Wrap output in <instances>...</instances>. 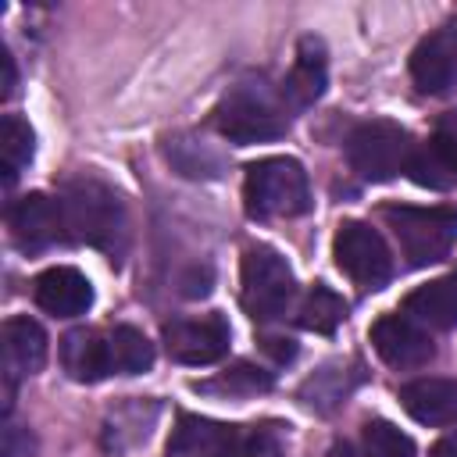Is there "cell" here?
I'll return each mask as SVG.
<instances>
[{"instance_id":"6da1fadb","label":"cell","mask_w":457,"mask_h":457,"mask_svg":"<svg viewBox=\"0 0 457 457\" xmlns=\"http://www.w3.org/2000/svg\"><path fill=\"white\" fill-rule=\"evenodd\" d=\"M61 218L64 236L75 243L96 246L104 253H121L129 239V221L118 193L100 179H71L61 189Z\"/></svg>"},{"instance_id":"7a4b0ae2","label":"cell","mask_w":457,"mask_h":457,"mask_svg":"<svg viewBox=\"0 0 457 457\" xmlns=\"http://www.w3.org/2000/svg\"><path fill=\"white\" fill-rule=\"evenodd\" d=\"M214 129L236 146L268 143L286 136L289 104L264 82H236L214 107Z\"/></svg>"},{"instance_id":"3957f363","label":"cell","mask_w":457,"mask_h":457,"mask_svg":"<svg viewBox=\"0 0 457 457\" xmlns=\"http://www.w3.org/2000/svg\"><path fill=\"white\" fill-rule=\"evenodd\" d=\"M386 228L393 232L400 253L411 268H425L443 261L457 243V211L453 207H411V204H386L382 211Z\"/></svg>"},{"instance_id":"277c9868","label":"cell","mask_w":457,"mask_h":457,"mask_svg":"<svg viewBox=\"0 0 457 457\" xmlns=\"http://www.w3.org/2000/svg\"><path fill=\"white\" fill-rule=\"evenodd\" d=\"M243 200L250 218H296L311 211L307 171L293 157H261L246 168Z\"/></svg>"},{"instance_id":"5b68a950","label":"cell","mask_w":457,"mask_h":457,"mask_svg":"<svg viewBox=\"0 0 457 457\" xmlns=\"http://www.w3.org/2000/svg\"><path fill=\"white\" fill-rule=\"evenodd\" d=\"M239 282H243V307L253 321H275L286 314V307L296 296V278L289 261L268 246V243H253L243 253V268H239Z\"/></svg>"},{"instance_id":"8992f818","label":"cell","mask_w":457,"mask_h":457,"mask_svg":"<svg viewBox=\"0 0 457 457\" xmlns=\"http://www.w3.org/2000/svg\"><path fill=\"white\" fill-rule=\"evenodd\" d=\"M414 154V143L403 125L375 118L361 121L346 139V161L364 182H389L400 171H407Z\"/></svg>"},{"instance_id":"52a82bcc","label":"cell","mask_w":457,"mask_h":457,"mask_svg":"<svg viewBox=\"0 0 457 457\" xmlns=\"http://www.w3.org/2000/svg\"><path fill=\"white\" fill-rule=\"evenodd\" d=\"M332 257L339 271L357 286V289H382L393 278V253L382 239L378 228L368 221H343L336 239H332Z\"/></svg>"},{"instance_id":"ba28073f","label":"cell","mask_w":457,"mask_h":457,"mask_svg":"<svg viewBox=\"0 0 457 457\" xmlns=\"http://www.w3.org/2000/svg\"><path fill=\"white\" fill-rule=\"evenodd\" d=\"M228 343H232V328L218 311L200 318H175L164 325V350L179 364H193V368L214 364L228 353Z\"/></svg>"},{"instance_id":"9c48e42d","label":"cell","mask_w":457,"mask_h":457,"mask_svg":"<svg viewBox=\"0 0 457 457\" xmlns=\"http://www.w3.org/2000/svg\"><path fill=\"white\" fill-rule=\"evenodd\" d=\"M7 228H11L14 246L25 253H39V250L54 246L64 236L61 200H50L46 193H25L21 200L11 204Z\"/></svg>"},{"instance_id":"30bf717a","label":"cell","mask_w":457,"mask_h":457,"mask_svg":"<svg viewBox=\"0 0 457 457\" xmlns=\"http://www.w3.org/2000/svg\"><path fill=\"white\" fill-rule=\"evenodd\" d=\"M371 346L389 368H425L436 357L428 332L407 314H382L371 325Z\"/></svg>"},{"instance_id":"8fae6325","label":"cell","mask_w":457,"mask_h":457,"mask_svg":"<svg viewBox=\"0 0 457 457\" xmlns=\"http://www.w3.org/2000/svg\"><path fill=\"white\" fill-rule=\"evenodd\" d=\"M411 79L421 93H450L457 86V18L439 25L414 46Z\"/></svg>"},{"instance_id":"7c38bea8","label":"cell","mask_w":457,"mask_h":457,"mask_svg":"<svg viewBox=\"0 0 457 457\" xmlns=\"http://www.w3.org/2000/svg\"><path fill=\"white\" fill-rule=\"evenodd\" d=\"M407 171L418 186H428V189L457 186V111H446L436 121L432 139L414 146Z\"/></svg>"},{"instance_id":"4fadbf2b","label":"cell","mask_w":457,"mask_h":457,"mask_svg":"<svg viewBox=\"0 0 457 457\" xmlns=\"http://www.w3.org/2000/svg\"><path fill=\"white\" fill-rule=\"evenodd\" d=\"M32 296L36 303L54 314V318H79L93 307V286L79 268H46L43 275H36L32 282Z\"/></svg>"},{"instance_id":"5bb4252c","label":"cell","mask_w":457,"mask_h":457,"mask_svg":"<svg viewBox=\"0 0 457 457\" xmlns=\"http://www.w3.org/2000/svg\"><path fill=\"white\" fill-rule=\"evenodd\" d=\"M0 339H4V371H7V382L25 378V375H36L46 364V332L29 314L7 318Z\"/></svg>"},{"instance_id":"9a60e30c","label":"cell","mask_w":457,"mask_h":457,"mask_svg":"<svg viewBox=\"0 0 457 457\" xmlns=\"http://www.w3.org/2000/svg\"><path fill=\"white\" fill-rule=\"evenodd\" d=\"M403 411L421 425H453L457 421V378H414L400 386Z\"/></svg>"},{"instance_id":"2e32d148","label":"cell","mask_w":457,"mask_h":457,"mask_svg":"<svg viewBox=\"0 0 457 457\" xmlns=\"http://www.w3.org/2000/svg\"><path fill=\"white\" fill-rule=\"evenodd\" d=\"M328 82V61H325V46L314 36H303L293 57V68L282 82V96L289 107H311L314 100H321Z\"/></svg>"},{"instance_id":"e0dca14e","label":"cell","mask_w":457,"mask_h":457,"mask_svg":"<svg viewBox=\"0 0 457 457\" xmlns=\"http://www.w3.org/2000/svg\"><path fill=\"white\" fill-rule=\"evenodd\" d=\"M236 425H221L200 414H179V425L168 436L164 457H221Z\"/></svg>"},{"instance_id":"ac0fdd59","label":"cell","mask_w":457,"mask_h":457,"mask_svg":"<svg viewBox=\"0 0 457 457\" xmlns=\"http://www.w3.org/2000/svg\"><path fill=\"white\" fill-rule=\"evenodd\" d=\"M403 314L425 328H453L457 325V275L432 278L407 293Z\"/></svg>"},{"instance_id":"d6986e66","label":"cell","mask_w":457,"mask_h":457,"mask_svg":"<svg viewBox=\"0 0 457 457\" xmlns=\"http://www.w3.org/2000/svg\"><path fill=\"white\" fill-rule=\"evenodd\" d=\"M61 364L75 382H100L111 375L107 361V332L71 328L61 339Z\"/></svg>"},{"instance_id":"ffe728a7","label":"cell","mask_w":457,"mask_h":457,"mask_svg":"<svg viewBox=\"0 0 457 457\" xmlns=\"http://www.w3.org/2000/svg\"><path fill=\"white\" fill-rule=\"evenodd\" d=\"M107 361L111 375H143L154 364V343L132 325H114L107 328Z\"/></svg>"},{"instance_id":"44dd1931","label":"cell","mask_w":457,"mask_h":457,"mask_svg":"<svg viewBox=\"0 0 457 457\" xmlns=\"http://www.w3.org/2000/svg\"><path fill=\"white\" fill-rule=\"evenodd\" d=\"M346 318V303L336 289H328L325 282H314L296 311V321L307 328V332H321V336H332Z\"/></svg>"},{"instance_id":"7402d4cb","label":"cell","mask_w":457,"mask_h":457,"mask_svg":"<svg viewBox=\"0 0 457 457\" xmlns=\"http://www.w3.org/2000/svg\"><path fill=\"white\" fill-rule=\"evenodd\" d=\"M32 150H36V136H32L29 121L18 118V114H4V121H0V154H4V182L7 186L21 175V168H29Z\"/></svg>"},{"instance_id":"603a6c76","label":"cell","mask_w":457,"mask_h":457,"mask_svg":"<svg viewBox=\"0 0 457 457\" xmlns=\"http://www.w3.org/2000/svg\"><path fill=\"white\" fill-rule=\"evenodd\" d=\"M221 457H286V436L278 425H236Z\"/></svg>"},{"instance_id":"cb8c5ba5","label":"cell","mask_w":457,"mask_h":457,"mask_svg":"<svg viewBox=\"0 0 457 457\" xmlns=\"http://www.w3.org/2000/svg\"><path fill=\"white\" fill-rule=\"evenodd\" d=\"M268 386H271V375L268 371H261L253 364H232L228 371H221L211 382H200L196 389L218 393V396H253V393H264Z\"/></svg>"},{"instance_id":"d4e9b609","label":"cell","mask_w":457,"mask_h":457,"mask_svg":"<svg viewBox=\"0 0 457 457\" xmlns=\"http://www.w3.org/2000/svg\"><path fill=\"white\" fill-rule=\"evenodd\" d=\"M364 457H414V443L393 421H368L364 425Z\"/></svg>"},{"instance_id":"484cf974","label":"cell","mask_w":457,"mask_h":457,"mask_svg":"<svg viewBox=\"0 0 457 457\" xmlns=\"http://www.w3.org/2000/svg\"><path fill=\"white\" fill-rule=\"evenodd\" d=\"M175 143L182 146V150H189V157H179V161H171L182 175H189V179H214V175H221V157L204 143V139H193V136H175Z\"/></svg>"},{"instance_id":"4316f807","label":"cell","mask_w":457,"mask_h":457,"mask_svg":"<svg viewBox=\"0 0 457 457\" xmlns=\"http://www.w3.org/2000/svg\"><path fill=\"white\" fill-rule=\"evenodd\" d=\"M0 457H36V436L29 425L4 421V439H0Z\"/></svg>"},{"instance_id":"83f0119b","label":"cell","mask_w":457,"mask_h":457,"mask_svg":"<svg viewBox=\"0 0 457 457\" xmlns=\"http://www.w3.org/2000/svg\"><path fill=\"white\" fill-rule=\"evenodd\" d=\"M0 68H4V96H11L14 86H18V71H14V57H11V50H0Z\"/></svg>"},{"instance_id":"f1b7e54d","label":"cell","mask_w":457,"mask_h":457,"mask_svg":"<svg viewBox=\"0 0 457 457\" xmlns=\"http://www.w3.org/2000/svg\"><path fill=\"white\" fill-rule=\"evenodd\" d=\"M428 457H457V432H446V436L428 450Z\"/></svg>"},{"instance_id":"f546056e","label":"cell","mask_w":457,"mask_h":457,"mask_svg":"<svg viewBox=\"0 0 457 457\" xmlns=\"http://www.w3.org/2000/svg\"><path fill=\"white\" fill-rule=\"evenodd\" d=\"M332 457H353V453H350V446H346V443H339V446L332 450Z\"/></svg>"},{"instance_id":"4dcf8cb0","label":"cell","mask_w":457,"mask_h":457,"mask_svg":"<svg viewBox=\"0 0 457 457\" xmlns=\"http://www.w3.org/2000/svg\"><path fill=\"white\" fill-rule=\"evenodd\" d=\"M453 275H457V271H453Z\"/></svg>"}]
</instances>
